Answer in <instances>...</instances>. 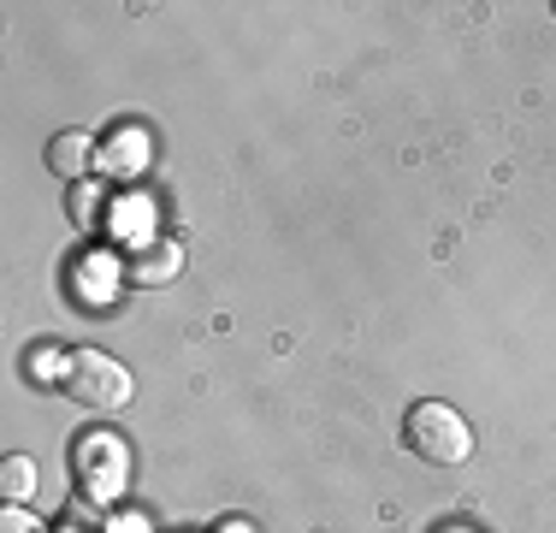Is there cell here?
Here are the masks:
<instances>
[{
	"instance_id": "obj_1",
	"label": "cell",
	"mask_w": 556,
	"mask_h": 533,
	"mask_svg": "<svg viewBox=\"0 0 556 533\" xmlns=\"http://www.w3.org/2000/svg\"><path fill=\"white\" fill-rule=\"evenodd\" d=\"M403 445L420 462H432V469H456V462L473 457V426L450 404H415L403 421Z\"/></svg>"
},
{
	"instance_id": "obj_2",
	"label": "cell",
	"mask_w": 556,
	"mask_h": 533,
	"mask_svg": "<svg viewBox=\"0 0 556 533\" xmlns=\"http://www.w3.org/2000/svg\"><path fill=\"white\" fill-rule=\"evenodd\" d=\"M72 469L84 480L89 504H113L130 480V445L113 433V426H96V433H77L72 445Z\"/></svg>"
},
{
	"instance_id": "obj_3",
	"label": "cell",
	"mask_w": 556,
	"mask_h": 533,
	"mask_svg": "<svg viewBox=\"0 0 556 533\" xmlns=\"http://www.w3.org/2000/svg\"><path fill=\"white\" fill-rule=\"evenodd\" d=\"M137 380H130L125 362H113L108 350H72V368H65V397H77L96 416H113V409L130 404Z\"/></svg>"
},
{
	"instance_id": "obj_4",
	"label": "cell",
	"mask_w": 556,
	"mask_h": 533,
	"mask_svg": "<svg viewBox=\"0 0 556 533\" xmlns=\"http://www.w3.org/2000/svg\"><path fill=\"white\" fill-rule=\"evenodd\" d=\"M178 273H184V249L178 244H142V249H130V261H125V278L137 290H161Z\"/></svg>"
},
{
	"instance_id": "obj_5",
	"label": "cell",
	"mask_w": 556,
	"mask_h": 533,
	"mask_svg": "<svg viewBox=\"0 0 556 533\" xmlns=\"http://www.w3.org/2000/svg\"><path fill=\"white\" fill-rule=\"evenodd\" d=\"M96 160H101V142L89 137V131H60V137L48 142V166H54L60 178H72V184H84Z\"/></svg>"
},
{
	"instance_id": "obj_6",
	"label": "cell",
	"mask_w": 556,
	"mask_h": 533,
	"mask_svg": "<svg viewBox=\"0 0 556 533\" xmlns=\"http://www.w3.org/2000/svg\"><path fill=\"white\" fill-rule=\"evenodd\" d=\"M101 166L118 172V178L142 172V166H149V137H142V131H113L108 149H101Z\"/></svg>"
},
{
	"instance_id": "obj_7",
	"label": "cell",
	"mask_w": 556,
	"mask_h": 533,
	"mask_svg": "<svg viewBox=\"0 0 556 533\" xmlns=\"http://www.w3.org/2000/svg\"><path fill=\"white\" fill-rule=\"evenodd\" d=\"M65 368H72V356L54 350V344H36V350L24 356V373H30V380H42V385H65Z\"/></svg>"
},
{
	"instance_id": "obj_8",
	"label": "cell",
	"mask_w": 556,
	"mask_h": 533,
	"mask_svg": "<svg viewBox=\"0 0 556 533\" xmlns=\"http://www.w3.org/2000/svg\"><path fill=\"white\" fill-rule=\"evenodd\" d=\"M0 492H7V504H24L36 492V462L30 457H7L0 462Z\"/></svg>"
},
{
	"instance_id": "obj_9",
	"label": "cell",
	"mask_w": 556,
	"mask_h": 533,
	"mask_svg": "<svg viewBox=\"0 0 556 533\" xmlns=\"http://www.w3.org/2000/svg\"><path fill=\"white\" fill-rule=\"evenodd\" d=\"M101 202H108V196H101L96 184H77V190H72V220L77 225H96L101 220Z\"/></svg>"
},
{
	"instance_id": "obj_10",
	"label": "cell",
	"mask_w": 556,
	"mask_h": 533,
	"mask_svg": "<svg viewBox=\"0 0 556 533\" xmlns=\"http://www.w3.org/2000/svg\"><path fill=\"white\" fill-rule=\"evenodd\" d=\"M0 533H48L42 522H36L24 504H7V516H0Z\"/></svg>"
},
{
	"instance_id": "obj_11",
	"label": "cell",
	"mask_w": 556,
	"mask_h": 533,
	"mask_svg": "<svg viewBox=\"0 0 556 533\" xmlns=\"http://www.w3.org/2000/svg\"><path fill=\"white\" fill-rule=\"evenodd\" d=\"M142 225H149V208H118V213H113V232H118V237L142 232Z\"/></svg>"
},
{
	"instance_id": "obj_12",
	"label": "cell",
	"mask_w": 556,
	"mask_h": 533,
	"mask_svg": "<svg viewBox=\"0 0 556 533\" xmlns=\"http://www.w3.org/2000/svg\"><path fill=\"white\" fill-rule=\"evenodd\" d=\"M214 533H255V522H243V516H225Z\"/></svg>"
},
{
	"instance_id": "obj_13",
	"label": "cell",
	"mask_w": 556,
	"mask_h": 533,
	"mask_svg": "<svg viewBox=\"0 0 556 533\" xmlns=\"http://www.w3.org/2000/svg\"><path fill=\"white\" fill-rule=\"evenodd\" d=\"M113 533H149V528H142L137 516H130V522H113Z\"/></svg>"
},
{
	"instance_id": "obj_14",
	"label": "cell",
	"mask_w": 556,
	"mask_h": 533,
	"mask_svg": "<svg viewBox=\"0 0 556 533\" xmlns=\"http://www.w3.org/2000/svg\"><path fill=\"white\" fill-rule=\"evenodd\" d=\"M439 533H462V528H439Z\"/></svg>"
}]
</instances>
